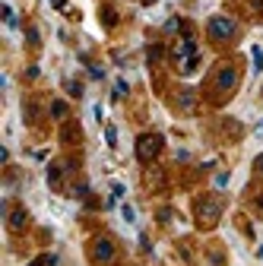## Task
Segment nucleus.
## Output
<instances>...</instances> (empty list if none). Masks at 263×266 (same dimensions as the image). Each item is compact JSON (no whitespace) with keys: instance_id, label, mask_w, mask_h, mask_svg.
Returning a JSON list of instances; mask_svg holds the SVG:
<instances>
[{"instance_id":"nucleus-1","label":"nucleus","mask_w":263,"mask_h":266,"mask_svg":"<svg viewBox=\"0 0 263 266\" xmlns=\"http://www.w3.org/2000/svg\"><path fill=\"white\" fill-rule=\"evenodd\" d=\"M206 32H209V38H216V41H229L235 32H238V25H235L232 16H213V19L206 22Z\"/></svg>"},{"instance_id":"nucleus-2","label":"nucleus","mask_w":263,"mask_h":266,"mask_svg":"<svg viewBox=\"0 0 263 266\" xmlns=\"http://www.w3.org/2000/svg\"><path fill=\"white\" fill-rule=\"evenodd\" d=\"M197 216H200L203 225H216L219 216H222V200H219V196H209V200H203V203H200V209H197Z\"/></svg>"},{"instance_id":"nucleus-3","label":"nucleus","mask_w":263,"mask_h":266,"mask_svg":"<svg viewBox=\"0 0 263 266\" xmlns=\"http://www.w3.org/2000/svg\"><path fill=\"white\" fill-rule=\"evenodd\" d=\"M159 149H162V136H152V133L139 136V143H136V156H139V162L155 159V152H159Z\"/></svg>"},{"instance_id":"nucleus-4","label":"nucleus","mask_w":263,"mask_h":266,"mask_svg":"<svg viewBox=\"0 0 263 266\" xmlns=\"http://www.w3.org/2000/svg\"><path fill=\"white\" fill-rule=\"evenodd\" d=\"M92 260L99 263V266H108L111 260H115V244H111L108 238H99L95 247H92Z\"/></svg>"},{"instance_id":"nucleus-5","label":"nucleus","mask_w":263,"mask_h":266,"mask_svg":"<svg viewBox=\"0 0 263 266\" xmlns=\"http://www.w3.org/2000/svg\"><path fill=\"white\" fill-rule=\"evenodd\" d=\"M235 86H238V73H235V67H222L219 76H216V89L219 92H229V89H235Z\"/></svg>"},{"instance_id":"nucleus-6","label":"nucleus","mask_w":263,"mask_h":266,"mask_svg":"<svg viewBox=\"0 0 263 266\" xmlns=\"http://www.w3.org/2000/svg\"><path fill=\"white\" fill-rule=\"evenodd\" d=\"M174 57H178L181 64H187L190 57H197V41L190 38V35H187V38H181V45L174 48Z\"/></svg>"},{"instance_id":"nucleus-7","label":"nucleus","mask_w":263,"mask_h":266,"mask_svg":"<svg viewBox=\"0 0 263 266\" xmlns=\"http://www.w3.org/2000/svg\"><path fill=\"white\" fill-rule=\"evenodd\" d=\"M25 219H29V216H25V209H13L10 212V228L13 231H22L25 228Z\"/></svg>"},{"instance_id":"nucleus-8","label":"nucleus","mask_w":263,"mask_h":266,"mask_svg":"<svg viewBox=\"0 0 263 266\" xmlns=\"http://www.w3.org/2000/svg\"><path fill=\"white\" fill-rule=\"evenodd\" d=\"M251 57H254V73H260L263 70V48H254Z\"/></svg>"},{"instance_id":"nucleus-9","label":"nucleus","mask_w":263,"mask_h":266,"mask_svg":"<svg viewBox=\"0 0 263 266\" xmlns=\"http://www.w3.org/2000/svg\"><path fill=\"white\" fill-rule=\"evenodd\" d=\"M105 143H108L111 149H115V146H118V130H115V127H111V124L105 127Z\"/></svg>"},{"instance_id":"nucleus-10","label":"nucleus","mask_w":263,"mask_h":266,"mask_svg":"<svg viewBox=\"0 0 263 266\" xmlns=\"http://www.w3.org/2000/svg\"><path fill=\"white\" fill-rule=\"evenodd\" d=\"M3 19H6V25H10V29H16V25H19V19H16V13H13V6H3Z\"/></svg>"},{"instance_id":"nucleus-11","label":"nucleus","mask_w":263,"mask_h":266,"mask_svg":"<svg viewBox=\"0 0 263 266\" xmlns=\"http://www.w3.org/2000/svg\"><path fill=\"white\" fill-rule=\"evenodd\" d=\"M127 92H130V86H127V80H118V83H115V98H124Z\"/></svg>"},{"instance_id":"nucleus-12","label":"nucleus","mask_w":263,"mask_h":266,"mask_svg":"<svg viewBox=\"0 0 263 266\" xmlns=\"http://www.w3.org/2000/svg\"><path fill=\"white\" fill-rule=\"evenodd\" d=\"M121 216H124V222H136V212H133V206H121Z\"/></svg>"},{"instance_id":"nucleus-13","label":"nucleus","mask_w":263,"mask_h":266,"mask_svg":"<svg viewBox=\"0 0 263 266\" xmlns=\"http://www.w3.org/2000/svg\"><path fill=\"white\" fill-rule=\"evenodd\" d=\"M51 114L54 117H67V105L64 101H54V105H51Z\"/></svg>"},{"instance_id":"nucleus-14","label":"nucleus","mask_w":263,"mask_h":266,"mask_svg":"<svg viewBox=\"0 0 263 266\" xmlns=\"http://www.w3.org/2000/svg\"><path fill=\"white\" fill-rule=\"evenodd\" d=\"M67 92H70V95H76V98H80V95H83V86L70 80V83H67Z\"/></svg>"},{"instance_id":"nucleus-15","label":"nucleus","mask_w":263,"mask_h":266,"mask_svg":"<svg viewBox=\"0 0 263 266\" xmlns=\"http://www.w3.org/2000/svg\"><path fill=\"white\" fill-rule=\"evenodd\" d=\"M60 181V168L54 165V168H48V184H57Z\"/></svg>"},{"instance_id":"nucleus-16","label":"nucleus","mask_w":263,"mask_h":266,"mask_svg":"<svg viewBox=\"0 0 263 266\" xmlns=\"http://www.w3.org/2000/svg\"><path fill=\"white\" fill-rule=\"evenodd\" d=\"M159 57H162V48H159V45H152V48H149V64H155Z\"/></svg>"},{"instance_id":"nucleus-17","label":"nucleus","mask_w":263,"mask_h":266,"mask_svg":"<svg viewBox=\"0 0 263 266\" xmlns=\"http://www.w3.org/2000/svg\"><path fill=\"white\" fill-rule=\"evenodd\" d=\"M181 105H184V108H187V111H190V108H194V92H184V95H181Z\"/></svg>"},{"instance_id":"nucleus-18","label":"nucleus","mask_w":263,"mask_h":266,"mask_svg":"<svg viewBox=\"0 0 263 266\" xmlns=\"http://www.w3.org/2000/svg\"><path fill=\"white\" fill-rule=\"evenodd\" d=\"M181 29V19H168L165 22V32H178Z\"/></svg>"},{"instance_id":"nucleus-19","label":"nucleus","mask_w":263,"mask_h":266,"mask_svg":"<svg viewBox=\"0 0 263 266\" xmlns=\"http://www.w3.org/2000/svg\"><path fill=\"white\" fill-rule=\"evenodd\" d=\"M89 76H92V80H105V70H102V67H89Z\"/></svg>"},{"instance_id":"nucleus-20","label":"nucleus","mask_w":263,"mask_h":266,"mask_svg":"<svg viewBox=\"0 0 263 266\" xmlns=\"http://www.w3.org/2000/svg\"><path fill=\"white\" fill-rule=\"evenodd\" d=\"M225 184H229V175H225V171H222V175H216V187H225Z\"/></svg>"},{"instance_id":"nucleus-21","label":"nucleus","mask_w":263,"mask_h":266,"mask_svg":"<svg viewBox=\"0 0 263 266\" xmlns=\"http://www.w3.org/2000/svg\"><path fill=\"white\" fill-rule=\"evenodd\" d=\"M51 6H57V10H67V0H51Z\"/></svg>"},{"instance_id":"nucleus-22","label":"nucleus","mask_w":263,"mask_h":266,"mask_svg":"<svg viewBox=\"0 0 263 266\" xmlns=\"http://www.w3.org/2000/svg\"><path fill=\"white\" fill-rule=\"evenodd\" d=\"M257 136H263V121H260V124H257Z\"/></svg>"},{"instance_id":"nucleus-23","label":"nucleus","mask_w":263,"mask_h":266,"mask_svg":"<svg viewBox=\"0 0 263 266\" xmlns=\"http://www.w3.org/2000/svg\"><path fill=\"white\" fill-rule=\"evenodd\" d=\"M257 168H263V159H257Z\"/></svg>"},{"instance_id":"nucleus-24","label":"nucleus","mask_w":263,"mask_h":266,"mask_svg":"<svg viewBox=\"0 0 263 266\" xmlns=\"http://www.w3.org/2000/svg\"><path fill=\"white\" fill-rule=\"evenodd\" d=\"M146 3H155V0H146Z\"/></svg>"}]
</instances>
